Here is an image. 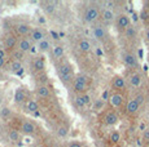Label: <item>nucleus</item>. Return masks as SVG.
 Instances as JSON below:
<instances>
[{"label": "nucleus", "instance_id": "24", "mask_svg": "<svg viewBox=\"0 0 149 147\" xmlns=\"http://www.w3.org/2000/svg\"><path fill=\"white\" fill-rule=\"evenodd\" d=\"M49 48H52V47H51V41L48 40V39H44V40H42L40 43L38 44V50L39 52L45 53V52L49 50Z\"/></svg>", "mask_w": 149, "mask_h": 147}, {"label": "nucleus", "instance_id": "23", "mask_svg": "<svg viewBox=\"0 0 149 147\" xmlns=\"http://www.w3.org/2000/svg\"><path fill=\"white\" fill-rule=\"evenodd\" d=\"M34 69L36 70V71H43V70L45 69V61L43 57H38L34 59Z\"/></svg>", "mask_w": 149, "mask_h": 147}, {"label": "nucleus", "instance_id": "2", "mask_svg": "<svg viewBox=\"0 0 149 147\" xmlns=\"http://www.w3.org/2000/svg\"><path fill=\"white\" fill-rule=\"evenodd\" d=\"M100 18V10L95 5H90L84 12V21L88 23H93L95 21Z\"/></svg>", "mask_w": 149, "mask_h": 147}, {"label": "nucleus", "instance_id": "33", "mask_svg": "<svg viewBox=\"0 0 149 147\" xmlns=\"http://www.w3.org/2000/svg\"><path fill=\"white\" fill-rule=\"evenodd\" d=\"M134 100L141 106V104H144V102H145V95L143 94V93H136L135 97H134Z\"/></svg>", "mask_w": 149, "mask_h": 147}, {"label": "nucleus", "instance_id": "43", "mask_svg": "<svg viewBox=\"0 0 149 147\" xmlns=\"http://www.w3.org/2000/svg\"><path fill=\"white\" fill-rule=\"evenodd\" d=\"M51 34H52L53 39H56V40H57V39H60V34H56L54 31H51Z\"/></svg>", "mask_w": 149, "mask_h": 147}, {"label": "nucleus", "instance_id": "17", "mask_svg": "<svg viewBox=\"0 0 149 147\" xmlns=\"http://www.w3.org/2000/svg\"><path fill=\"white\" fill-rule=\"evenodd\" d=\"M21 131H22V133H25V134L30 135V134H34V132L36 131V128H35V125H34L31 121L25 120L24 123H22V125H21Z\"/></svg>", "mask_w": 149, "mask_h": 147}, {"label": "nucleus", "instance_id": "25", "mask_svg": "<svg viewBox=\"0 0 149 147\" xmlns=\"http://www.w3.org/2000/svg\"><path fill=\"white\" fill-rule=\"evenodd\" d=\"M109 141H110L113 145L119 143V141H121V133H119L118 131H113L110 133V135H109Z\"/></svg>", "mask_w": 149, "mask_h": 147}, {"label": "nucleus", "instance_id": "29", "mask_svg": "<svg viewBox=\"0 0 149 147\" xmlns=\"http://www.w3.org/2000/svg\"><path fill=\"white\" fill-rule=\"evenodd\" d=\"M68 133H69V128L66 125H61L57 129V135H58L60 138H65L68 135Z\"/></svg>", "mask_w": 149, "mask_h": 147}, {"label": "nucleus", "instance_id": "14", "mask_svg": "<svg viewBox=\"0 0 149 147\" xmlns=\"http://www.w3.org/2000/svg\"><path fill=\"white\" fill-rule=\"evenodd\" d=\"M14 30H16V34L19 36H26L29 34H31V26L27 23H18L16 25V27H14Z\"/></svg>", "mask_w": 149, "mask_h": 147}, {"label": "nucleus", "instance_id": "38", "mask_svg": "<svg viewBox=\"0 0 149 147\" xmlns=\"http://www.w3.org/2000/svg\"><path fill=\"white\" fill-rule=\"evenodd\" d=\"M102 4L105 5V9H113V7L116 5V3H114V1H110V0H108V1H104Z\"/></svg>", "mask_w": 149, "mask_h": 147}, {"label": "nucleus", "instance_id": "9", "mask_svg": "<svg viewBox=\"0 0 149 147\" xmlns=\"http://www.w3.org/2000/svg\"><path fill=\"white\" fill-rule=\"evenodd\" d=\"M117 26L118 29H122V30H126L131 26V19L127 14H119L117 17Z\"/></svg>", "mask_w": 149, "mask_h": 147}, {"label": "nucleus", "instance_id": "19", "mask_svg": "<svg viewBox=\"0 0 149 147\" xmlns=\"http://www.w3.org/2000/svg\"><path fill=\"white\" fill-rule=\"evenodd\" d=\"M78 48L81 49V52L88 53V52H91V49H92V44H91L87 39H82V40L78 43Z\"/></svg>", "mask_w": 149, "mask_h": 147}, {"label": "nucleus", "instance_id": "7", "mask_svg": "<svg viewBox=\"0 0 149 147\" xmlns=\"http://www.w3.org/2000/svg\"><path fill=\"white\" fill-rule=\"evenodd\" d=\"M123 62L127 67H131V69H136L139 66V62H137V57L132 53H126L123 56Z\"/></svg>", "mask_w": 149, "mask_h": 147}, {"label": "nucleus", "instance_id": "26", "mask_svg": "<svg viewBox=\"0 0 149 147\" xmlns=\"http://www.w3.org/2000/svg\"><path fill=\"white\" fill-rule=\"evenodd\" d=\"M10 70L14 72V74H21L22 72V65H21V61H12L10 63Z\"/></svg>", "mask_w": 149, "mask_h": 147}, {"label": "nucleus", "instance_id": "47", "mask_svg": "<svg viewBox=\"0 0 149 147\" xmlns=\"http://www.w3.org/2000/svg\"><path fill=\"white\" fill-rule=\"evenodd\" d=\"M96 53H97L99 56H101V54H102V50H100L99 48H97V49H96Z\"/></svg>", "mask_w": 149, "mask_h": 147}, {"label": "nucleus", "instance_id": "46", "mask_svg": "<svg viewBox=\"0 0 149 147\" xmlns=\"http://www.w3.org/2000/svg\"><path fill=\"white\" fill-rule=\"evenodd\" d=\"M145 38H147V40H149V27L147 29V31H145Z\"/></svg>", "mask_w": 149, "mask_h": 147}, {"label": "nucleus", "instance_id": "13", "mask_svg": "<svg viewBox=\"0 0 149 147\" xmlns=\"http://www.w3.org/2000/svg\"><path fill=\"white\" fill-rule=\"evenodd\" d=\"M45 39V35H44V31L42 29H33L30 34V40L34 41V43L39 44L42 40H44Z\"/></svg>", "mask_w": 149, "mask_h": 147}, {"label": "nucleus", "instance_id": "34", "mask_svg": "<svg viewBox=\"0 0 149 147\" xmlns=\"http://www.w3.org/2000/svg\"><path fill=\"white\" fill-rule=\"evenodd\" d=\"M104 104H105V101H102L101 98H99V100H96L95 103H93V110L99 111V110H101L102 107H104Z\"/></svg>", "mask_w": 149, "mask_h": 147}, {"label": "nucleus", "instance_id": "35", "mask_svg": "<svg viewBox=\"0 0 149 147\" xmlns=\"http://www.w3.org/2000/svg\"><path fill=\"white\" fill-rule=\"evenodd\" d=\"M75 104H77L78 107H81V109H82V107H86V106H87V104H86V102H84V100H83L82 94H78V95L75 97Z\"/></svg>", "mask_w": 149, "mask_h": 147}, {"label": "nucleus", "instance_id": "31", "mask_svg": "<svg viewBox=\"0 0 149 147\" xmlns=\"http://www.w3.org/2000/svg\"><path fill=\"white\" fill-rule=\"evenodd\" d=\"M22 57H24V53H22L21 50H18V49L12 50V58H13V61H21Z\"/></svg>", "mask_w": 149, "mask_h": 147}, {"label": "nucleus", "instance_id": "1", "mask_svg": "<svg viewBox=\"0 0 149 147\" xmlns=\"http://www.w3.org/2000/svg\"><path fill=\"white\" fill-rule=\"evenodd\" d=\"M58 74L64 81L74 80L73 79V67H71V65L68 63V62H64V63H61L58 66Z\"/></svg>", "mask_w": 149, "mask_h": 147}, {"label": "nucleus", "instance_id": "30", "mask_svg": "<svg viewBox=\"0 0 149 147\" xmlns=\"http://www.w3.org/2000/svg\"><path fill=\"white\" fill-rule=\"evenodd\" d=\"M12 115V110L9 109V107H3L1 110H0V116L3 119H8Z\"/></svg>", "mask_w": 149, "mask_h": 147}, {"label": "nucleus", "instance_id": "39", "mask_svg": "<svg viewBox=\"0 0 149 147\" xmlns=\"http://www.w3.org/2000/svg\"><path fill=\"white\" fill-rule=\"evenodd\" d=\"M109 98H110V93H109V90L107 89L104 93L101 94V100L102 101H109Z\"/></svg>", "mask_w": 149, "mask_h": 147}, {"label": "nucleus", "instance_id": "49", "mask_svg": "<svg viewBox=\"0 0 149 147\" xmlns=\"http://www.w3.org/2000/svg\"><path fill=\"white\" fill-rule=\"evenodd\" d=\"M3 101H4V98H3V95L0 94V106H1V104H3Z\"/></svg>", "mask_w": 149, "mask_h": 147}, {"label": "nucleus", "instance_id": "41", "mask_svg": "<svg viewBox=\"0 0 149 147\" xmlns=\"http://www.w3.org/2000/svg\"><path fill=\"white\" fill-rule=\"evenodd\" d=\"M69 147H82V145L79 142H71L70 145H69Z\"/></svg>", "mask_w": 149, "mask_h": 147}, {"label": "nucleus", "instance_id": "16", "mask_svg": "<svg viewBox=\"0 0 149 147\" xmlns=\"http://www.w3.org/2000/svg\"><path fill=\"white\" fill-rule=\"evenodd\" d=\"M101 18L105 23H111V22L116 19V13H114L113 9H105L101 12Z\"/></svg>", "mask_w": 149, "mask_h": 147}, {"label": "nucleus", "instance_id": "37", "mask_svg": "<svg viewBox=\"0 0 149 147\" xmlns=\"http://www.w3.org/2000/svg\"><path fill=\"white\" fill-rule=\"evenodd\" d=\"M141 138H143V141H144L145 143H149V128H147L144 132H143Z\"/></svg>", "mask_w": 149, "mask_h": 147}, {"label": "nucleus", "instance_id": "42", "mask_svg": "<svg viewBox=\"0 0 149 147\" xmlns=\"http://www.w3.org/2000/svg\"><path fill=\"white\" fill-rule=\"evenodd\" d=\"M0 58H4L5 59V50L3 48H0Z\"/></svg>", "mask_w": 149, "mask_h": 147}, {"label": "nucleus", "instance_id": "40", "mask_svg": "<svg viewBox=\"0 0 149 147\" xmlns=\"http://www.w3.org/2000/svg\"><path fill=\"white\" fill-rule=\"evenodd\" d=\"M82 97H83V100H84L86 104H90L91 103V97L88 94H82Z\"/></svg>", "mask_w": 149, "mask_h": 147}, {"label": "nucleus", "instance_id": "44", "mask_svg": "<svg viewBox=\"0 0 149 147\" xmlns=\"http://www.w3.org/2000/svg\"><path fill=\"white\" fill-rule=\"evenodd\" d=\"M4 65H5V59L4 58H0V69H1Z\"/></svg>", "mask_w": 149, "mask_h": 147}, {"label": "nucleus", "instance_id": "6", "mask_svg": "<svg viewBox=\"0 0 149 147\" xmlns=\"http://www.w3.org/2000/svg\"><path fill=\"white\" fill-rule=\"evenodd\" d=\"M126 84H127V79L123 78V76H121V75H116L113 78V81H111V87H113L116 90L125 89Z\"/></svg>", "mask_w": 149, "mask_h": 147}, {"label": "nucleus", "instance_id": "11", "mask_svg": "<svg viewBox=\"0 0 149 147\" xmlns=\"http://www.w3.org/2000/svg\"><path fill=\"white\" fill-rule=\"evenodd\" d=\"M17 49L18 50H21L22 53H29V52H31V49H33V45H31V40H29V39L26 38H22V39H19L18 40V45H17Z\"/></svg>", "mask_w": 149, "mask_h": 147}, {"label": "nucleus", "instance_id": "4", "mask_svg": "<svg viewBox=\"0 0 149 147\" xmlns=\"http://www.w3.org/2000/svg\"><path fill=\"white\" fill-rule=\"evenodd\" d=\"M127 81H128V84H130L132 88H139V87L141 85V83H143V76L140 75L137 71H132L130 75H128Z\"/></svg>", "mask_w": 149, "mask_h": 147}, {"label": "nucleus", "instance_id": "5", "mask_svg": "<svg viewBox=\"0 0 149 147\" xmlns=\"http://www.w3.org/2000/svg\"><path fill=\"white\" fill-rule=\"evenodd\" d=\"M123 102H125V97L121 93H113L110 94V98H109V104H110L113 109H118L121 107Z\"/></svg>", "mask_w": 149, "mask_h": 147}, {"label": "nucleus", "instance_id": "50", "mask_svg": "<svg viewBox=\"0 0 149 147\" xmlns=\"http://www.w3.org/2000/svg\"><path fill=\"white\" fill-rule=\"evenodd\" d=\"M145 9H148V10H149V1L145 3Z\"/></svg>", "mask_w": 149, "mask_h": 147}, {"label": "nucleus", "instance_id": "51", "mask_svg": "<svg viewBox=\"0 0 149 147\" xmlns=\"http://www.w3.org/2000/svg\"><path fill=\"white\" fill-rule=\"evenodd\" d=\"M143 147H149V143H145V145L143 146Z\"/></svg>", "mask_w": 149, "mask_h": 147}, {"label": "nucleus", "instance_id": "52", "mask_svg": "<svg viewBox=\"0 0 149 147\" xmlns=\"http://www.w3.org/2000/svg\"><path fill=\"white\" fill-rule=\"evenodd\" d=\"M128 147H137V146H135V145H130Z\"/></svg>", "mask_w": 149, "mask_h": 147}, {"label": "nucleus", "instance_id": "18", "mask_svg": "<svg viewBox=\"0 0 149 147\" xmlns=\"http://www.w3.org/2000/svg\"><path fill=\"white\" fill-rule=\"evenodd\" d=\"M35 92H36V94L42 98H47V97L51 95V89H49L48 85H39Z\"/></svg>", "mask_w": 149, "mask_h": 147}, {"label": "nucleus", "instance_id": "3", "mask_svg": "<svg viewBox=\"0 0 149 147\" xmlns=\"http://www.w3.org/2000/svg\"><path fill=\"white\" fill-rule=\"evenodd\" d=\"M87 79L84 78V76H81L78 75L75 79L73 80V88L75 92L78 93H82L84 92V90H87Z\"/></svg>", "mask_w": 149, "mask_h": 147}, {"label": "nucleus", "instance_id": "48", "mask_svg": "<svg viewBox=\"0 0 149 147\" xmlns=\"http://www.w3.org/2000/svg\"><path fill=\"white\" fill-rule=\"evenodd\" d=\"M39 21H40V23H45V19L43 18V17H40V18H39Z\"/></svg>", "mask_w": 149, "mask_h": 147}, {"label": "nucleus", "instance_id": "22", "mask_svg": "<svg viewBox=\"0 0 149 147\" xmlns=\"http://www.w3.org/2000/svg\"><path fill=\"white\" fill-rule=\"evenodd\" d=\"M52 53H53V57L54 58L60 59V58L64 57L65 50H64V48H62V45L57 44V45H53V47H52Z\"/></svg>", "mask_w": 149, "mask_h": 147}, {"label": "nucleus", "instance_id": "45", "mask_svg": "<svg viewBox=\"0 0 149 147\" xmlns=\"http://www.w3.org/2000/svg\"><path fill=\"white\" fill-rule=\"evenodd\" d=\"M34 115V117H40V111H36L35 114H33Z\"/></svg>", "mask_w": 149, "mask_h": 147}, {"label": "nucleus", "instance_id": "27", "mask_svg": "<svg viewBox=\"0 0 149 147\" xmlns=\"http://www.w3.org/2000/svg\"><path fill=\"white\" fill-rule=\"evenodd\" d=\"M8 137H9V139L12 141V142H18V141L21 139V134H19V132L16 131V129H12V131L9 132V134H8Z\"/></svg>", "mask_w": 149, "mask_h": 147}, {"label": "nucleus", "instance_id": "32", "mask_svg": "<svg viewBox=\"0 0 149 147\" xmlns=\"http://www.w3.org/2000/svg\"><path fill=\"white\" fill-rule=\"evenodd\" d=\"M56 4H57L56 1H54V3H47V4H45V7H44V10L47 13H49V14H52V13L54 12V9H56Z\"/></svg>", "mask_w": 149, "mask_h": 147}, {"label": "nucleus", "instance_id": "36", "mask_svg": "<svg viewBox=\"0 0 149 147\" xmlns=\"http://www.w3.org/2000/svg\"><path fill=\"white\" fill-rule=\"evenodd\" d=\"M140 18H141L143 21H147V19H149V10L144 8V9L140 12Z\"/></svg>", "mask_w": 149, "mask_h": 147}, {"label": "nucleus", "instance_id": "12", "mask_svg": "<svg viewBox=\"0 0 149 147\" xmlns=\"http://www.w3.org/2000/svg\"><path fill=\"white\" fill-rule=\"evenodd\" d=\"M104 121H105V124H107V125L114 126L119 121V117H118V115H117L116 111H108L107 114H105Z\"/></svg>", "mask_w": 149, "mask_h": 147}, {"label": "nucleus", "instance_id": "21", "mask_svg": "<svg viewBox=\"0 0 149 147\" xmlns=\"http://www.w3.org/2000/svg\"><path fill=\"white\" fill-rule=\"evenodd\" d=\"M25 100H26V93H25V90L22 88L16 89V92H14V101H16L17 103H22Z\"/></svg>", "mask_w": 149, "mask_h": 147}, {"label": "nucleus", "instance_id": "20", "mask_svg": "<svg viewBox=\"0 0 149 147\" xmlns=\"http://www.w3.org/2000/svg\"><path fill=\"white\" fill-rule=\"evenodd\" d=\"M26 111L31 112V114H35L36 111H39V104L35 100H29L26 102Z\"/></svg>", "mask_w": 149, "mask_h": 147}, {"label": "nucleus", "instance_id": "10", "mask_svg": "<svg viewBox=\"0 0 149 147\" xmlns=\"http://www.w3.org/2000/svg\"><path fill=\"white\" fill-rule=\"evenodd\" d=\"M18 45V40H17V38L14 35H7L4 39V48L8 50H14L16 49V47Z\"/></svg>", "mask_w": 149, "mask_h": 147}, {"label": "nucleus", "instance_id": "8", "mask_svg": "<svg viewBox=\"0 0 149 147\" xmlns=\"http://www.w3.org/2000/svg\"><path fill=\"white\" fill-rule=\"evenodd\" d=\"M92 34H93V38H95L96 40H99V41L104 40V39L108 36L107 29H105L104 26H101V25H99V26H95V27H93Z\"/></svg>", "mask_w": 149, "mask_h": 147}, {"label": "nucleus", "instance_id": "15", "mask_svg": "<svg viewBox=\"0 0 149 147\" xmlns=\"http://www.w3.org/2000/svg\"><path fill=\"white\" fill-rule=\"evenodd\" d=\"M139 110H140V104L137 103L134 98H131L127 102V104H126V112H127L128 115H135V114H137Z\"/></svg>", "mask_w": 149, "mask_h": 147}, {"label": "nucleus", "instance_id": "28", "mask_svg": "<svg viewBox=\"0 0 149 147\" xmlns=\"http://www.w3.org/2000/svg\"><path fill=\"white\" fill-rule=\"evenodd\" d=\"M136 34H137V32H136V29H135L134 26H130L128 29H126V30H125V36H126L127 39H132V38H135Z\"/></svg>", "mask_w": 149, "mask_h": 147}]
</instances>
